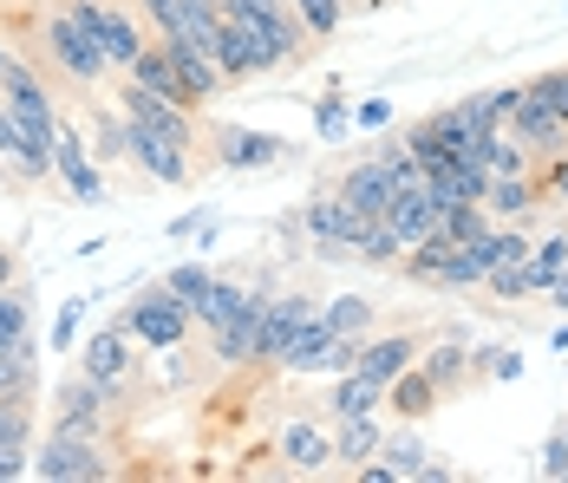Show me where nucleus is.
Segmentation results:
<instances>
[{
	"label": "nucleus",
	"mask_w": 568,
	"mask_h": 483,
	"mask_svg": "<svg viewBox=\"0 0 568 483\" xmlns=\"http://www.w3.org/2000/svg\"><path fill=\"white\" fill-rule=\"evenodd\" d=\"M118 326L138 340V346H151V353H176L183 340H190V326H196V314H190V301L176 294V288H164V281H151V288H138L131 301H124V314H118Z\"/></svg>",
	"instance_id": "obj_1"
},
{
	"label": "nucleus",
	"mask_w": 568,
	"mask_h": 483,
	"mask_svg": "<svg viewBox=\"0 0 568 483\" xmlns=\"http://www.w3.org/2000/svg\"><path fill=\"white\" fill-rule=\"evenodd\" d=\"M40 47H47V59H53L72 85H85V92H99V85L118 72L112 53H105V47H99V40L79 27L65 7H53V13H47V27H40Z\"/></svg>",
	"instance_id": "obj_2"
},
{
	"label": "nucleus",
	"mask_w": 568,
	"mask_h": 483,
	"mask_svg": "<svg viewBox=\"0 0 568 483\" xmlns=\"http://www.w3.org/2000/svg\"><path fill=\"white\" fill-rule=\"evenodd\" d=\"M0 105L20 118V131H27V144L33 151H53V138H59V105H53V92L40 85V72L33 66H7L0 72Z\"/></svg>",
	"instance_id": "obj_3"
},
{
	"label": "nucleus",
	"mask_w": 568,
	"mask_h": 483,
	"mask_svg": "<svg viewBox=\"0 0 568 483\" xmlns=\"http://www.w3.org/2000/svg\"><path fill=\"white\" fill-rule=\"evenodd\" d=\"M33 477L40 483H105L112 457L99 437H72V431H47V444L33 451Z\"/></svg>",
	"instance_id": "obj_4"
},
{
	"label": "nucleus",
	"mask_w": 568,
	"mask_h": 483,
	"mask_svg": "<svg viewBox=\"0 0 568 483\" xmlns=\"http://www.w3.org/2000/svg\"><path fill=\"white\" fill-rule=\"evenodd\" d=\"M301 229L314 235V255H321V262H346V255H359L366 215L353 210L341 190H327V197H307V203H301Z\"/></svg>",
	"instance_id": "obj_5"
},
{
	"label": "nucleus",
	"mask_w": 568,
	"mask_h": 483,
	"mask_svg": "<svg viewBox=\"0 0 568 483\" xmlns=\"http://www.w3.org/2000/svg\"><path fill=\"white\" fill-rule=\"evenodd\" d=\"M53 177L72 190V203H105V163L92 151V138L72 124V118H59V138H53Z\"/></svg>",
	"instance_id": "obj_6"
},
{
	"label": "nucleus",
	"mask_w": 568,
	"mask_h": 483,
	"mask_svg": "<svg viewBox=\"0 0 568 483\" xmlns=\"http://www.w3.org/2000/svg\"><path fill=\"white\" fill-rule=\"evenodd\" d=\"M118 399H124V385H112V379H92V373L65 379V385L53 392V405H59L53 431H72V437H99V431H105V412H112Z\"/></svg>",
	"instance_id": "obj_7"
},
{
	"label": "nucleus",
	"mask_w": 568,
	"mask_h": 483,
	"mask_svg": "<svg viewBox=\"0 0 568 483\" xmlns=\"http://www.w3.org/2000/svg\"><path fill=\"white\" fill-rule=\"evenodd\" d=\"M65 13H72V20H79V27L112 53L118 72H131V59L151 47V40H144V27H138L124 7H112V0H65Z\"/></svg>",
	"instance_id": "obj_8"
},
{
	"label": "nucleus",
	"mask_w": 568,
	"mask_h": 483,
	"mask_svg": "<svg viewBox=\"0 0 568 483\" xmlns=\"http://www.w3.org/2000/svg\"><path fill=\"white\" fill-rule=\"evenodd\" d=\"M118 111L144 118L151 131H164L176 151H190V158H196V144H203V124H196V111H190V105H171V99H158V92H144L138 79H124V85H118Z\"/></svg>",
	"instance_id": "obj_9"
},
{
	"label": "nucleus",
	"mask_w": 568,
	"mask_h": 483,
	"mask_svg": "<svg viewBox=\"0 0 568 483\" xmlns=\"http://www.w3.org/2000/svg\"><path fill=\"white\" fill-rule=\"evenodd\" d=\"M124 158L138 163L151 183H190V151H176L164 131H151L144 118L124 111Z\"/></svg>",
	"instance_id": "obj_10"
},
{
	"label": "nucleus",
	"mask_w": 568,
	"mask_h": 483,
	"mask_svg": "<svg viewBox=\"0 0 568 483\" xmlns=\"http://www.w3.org/2000/svg\"><path fill=\"white\" fill-rule=\"evenodd\" d=\"M314 321V308H307V294H268L262 301V326H255V366H282L287 340L301 333V326Z\"/></svg>",
	"instance_id": "obj_11"
},
{
	"label": "nucleus",
	"mask_w": 568,
	"mask_h": 483,
	"mask_svg": "<svg viewBox=\"0 0 568 483\" xmlns=\"http://www.w3.org/2000/svg\"><path fill=\"white\" fill-rule=\"evenodd\" d=\"M210 158L223 170H275L287 158V144L275 131H248V124H216L210 131Z\"/></svg>",
	"instance_id": "obj_12"
},
{
	"label": "nucleus",
	"mask_w": 568,
	"mask_h": 483,
	"mask_svg": "<svg viewBox=\"0 0 568 483\" xmlns=\"http://www.w3.org/2000/svg\"><path fill=\"white\" fill-rule=\"evenodd\" d=\"M504 131H510L516 144H529V151H536V163L556 158V151H568V118H562V111H549L542 99H529V85H523L516 111L504 118Z\"/></svg>",
	"instance_id": "obj_13"
},
{
	"label": "nucleus",
	"mask_w": 568,
	"mask_h": 483,
	"mask_svg": "<svg viewBox=\"0 0 568 483\" xmlns=\"http://www.w3.org/2000/svg\"><path fill=\"white\" fill-rule=\"evenodd\" d=\"M164 53H171L176 66V85H183V99H190V111H203V105H216L229 92V79H223V66L203 53V47H190V40H164Z\"/></svg>",
	"instance_id": "obj_14"
},
{
	"label": "nucleus",
	"mask_w": 568,
	"mask_h": 483,
	"mask_svg": "<svg viewBox=\"0 0 568 483\" xmlns=\"http://www.w3.org/2000/svg\"><path fill=\"white\" fill-rule=\"evenodd\" d=\"M334 190H341L346 203H353V210L366 215V222H373V215H386V203H393V163L379 158V151H373V158H359L353 163V170H346L341 183H334Z\"/></svg>",
	"instance_id": "obj_15"
},
{
	"label": "nucleus",
	"mask_w": 568,
	"mask_h": 483,
	"mask_svg": "<svg viewBox=\"0 0 568 483\" xmlns=\"http://www.w3.org/2000/svg\"><path fill=\"white\" fill-rule=\"evenodd\" d=\"M131 366H138V353H131V333L124 326H99L85 346H79V373H92V379H112V385H124L131 379Z\"/></svg>",
	"instance_id": "obj_16"
},
{
	"label": "nucleus",
	"mask_w": 568,
	"mask_h": 483,
	"mask_svg": "<svg viewBox=\"0 0 568 483\" xmlns=\"http://www.w3.org/2000/svg\"><path fill=\"white\" fill-rule=\"evenodd\" d=\"M210 59L223 66L229 85H242V79H262V53H255V33L235 20V13H223V27H216V47H210Z\"/></svg>",
	"instance_id": "obj_17"
},
{
	"label": "nucleus",
	"mask_w": 568,
	"mask_h": 483,
	"mask_svg": "<svg viewBox=\"0 0 568 483\" xmlns=\"http://www.w3.org/2000/svg\"><path fill=\"white\" fill-rule=\"evenodd\" d=\"M536 203H549V197H542V177H536V170H510V177H490V190H484V210L497 215V222H523V215L536 210Z\"/></svg>",
	"instance_id": "obj_18"
},
{
	"label": "nucleus",
	"mask_w": 568,
	"mask_h": 483,
	"mask_svg": "<svg viewBox=\"0 0 568 483\" xmlns=\"http://www.w3.org/2000/svg\"><path fill=\"white\" fill-rule=\"evenodd\" d=\"M438 215H445V210H438V197H432L425 183H398L393 203H386V222H393L405 242H425V235L438 229Z\"/></svg>",
	"instance_id": "obj_19"
},
{
	"label": "nucleus",
	"mask_w": 568,
	"mask_h": 483,
	"mask_svg": "<svg viewBox=\"0 0 568 483\" xmlns=\"http://www.w3.org/2000/svg\"><path fill=\"white\" fill-rule=\"evenodd\" d=\"M418 353H425V346H418L412 333H379V340H366V346H359V373L379 379V385H393L405 366H418Z\"/></svg>",
	"instance_id": "obj_20"
},
{
	"label": "nucleus",
	"mask_w": 568,
	"mask_h": 483,
	"mask_svg": "<svg viewBox=\"0 0 568 483\" xmlns=\"http://www.w3.org/2000/svg\"><path fill=\"white\" fill-rule=\"evenodd\" d=\"M334 340H341V333H334V326H327L321 314H314V321H307L301 333H294V340H287V353H282V373H294V379H307V373H327V353H334Z\"/></svg>",
	"instance_id": "obj_21"
},
{
	"label": "nucleus",
	"mask_w": 568,
	"mask_h": 483,
	"mask_svg": "<svg viewBox=\"0 0 568 483\" xmlns=\"http://www.w3.org/2000/svg\"><path fill=\"white\" fill-rule=\"evenodd\" d=\"M418 366H425V379L438 385V399L464 392V379H470V346H464V333L438 340V346H425V353H418Z\"/></svg>",
	"instance_id": "obj_22"
},
{
	"label": "nucleus",
	"mask_w": 568,
	"mask_h": 483,
	"mask_svg": "<svg viewBox=\"0 0 568 483\" xmlns=\"http://www.w3.org/2000/svg\"><path fill=\"white\" fill-rule=\"evenodd\" d=\"M282 464L287 471H301V477L327 471V464H334V437H327L321 425H287L282 431Z\"/></svg>",
	"instance_id": "obj_23"
},
{
	"label": "nucleus",
	"mask_w": 568,
	"mask_h": 483,
	"mask_svg": "<svg viewBox=\"0 0 568 483\" xmlns=\"http://www.w3.org/2000/svg\"><path fill=\"white\" fill-rule=\"evenodd\" d=\"M386 405H393L405 425H418V419H432V412H438V385L425 379V366H405V373L386 385Z\"/></svg>",
	"instance_id": "obj_24"
},
{
	"label": "nucleus",
	"mask_w": 568,
	"mask_h": 483,
	"mask_svg": "<svg viewBox=\"0 0 568 483\" xmlns=\"http://www.w3.org/2000/svg\"><path fill=\"white\" fill-rule=\"evenodd\" d=\"M255 294H262V288H242V281L216 274V288H210V294H203L190 314H196V326H203V333H216V326H229L242 308H248V301H255Z\"/></svg>",
	"instance_id": "obj_25"
},
{
	"label": "nucleus",
	"mask_w": 568,
	"mask_h": 483,
	"mask_svg": "<svg viewBox=\"0 0 568 483\" xmlns=\"http://www.w3.org/2000/svg\"><path fill=\"white\" fill-rule=\"evenodd\" d=\"M379 405H386V385H379V379H366L359 373V366H353V373H341V385H334V399H327V412H334V419H366V412H379Z\"/></svg>",
	"instance_id": "obj_26"
},
{
	"label": "nucleus",
	"mask_w": 568,
	"mask_h": 483,
	"mask_svg": "<svg viewBox=\"0 0 568 483\" xmlns=\"http://www.w3.org/2000/svg\"><path fill=\"white\" fill-rule=\"evenodd\" d=\"M131 79H138L144 92L171 99V105H190V99H183V85H176V66H171V53H164V40H151L144 53L131 59Z\"/></svg>",
	"instance_id": "obj_27"
},
{
	"label": "nucleus",
	"mask_w": 568,
	"mask_h": 483,
	"mask_svg": "<svg viewBox=\"0 0 568 483\" xmlns=\"http://www.w3.org/2000/svg\"><path fill=\"white\" fill-rule=\"evenodd\" d=\"M379 444H386V431L373 425V412H366V419H346V431L334 437V464L359 471L366 457H379Z\"/></svg>",
	"instance_id": "obj_28"
},
{
	"label": "nucleus",
	"mask_w": 568,
	"mask_h": 483,
	"mask_svg": "<svg viewBox=\"0 0 568 483\" xmlns=\"http://www.w3.org/2000/svg\"><path fill=\"white\" fill-rule=\"evenodd\" d=\"M405 249H412V242L398 235L386 215H373V222H366V235H359V262H366V269H398V262H405Z\"/></svg>",
	"instance_id": "obj_29"
},
{
	"label": "nucleus",
	"mask_w": 568,
	"mask_h": 483,
	"mask_svg": "<svg viewBox=\"0 0 568 483\" xmlns=\"http://www.w3.org/2000/svg\"><path fill=\"white\" fill-rule=\"evenodd\" d=\"M321 321L334 326V333H353V340H373V301H366V294H334V301L321 308Z\"/></svg>",
	"instance_id": "obj_30"
},
{
	"label": "nucleus",
	"mask_w": 568,
	"mask_h": 483,
	"mask_svg": "<svg viewBox=\"0 0 568 483\" xmlns=\"http://www.w3.org/2000/svg\"><path fill=\"white\" fill-rule=\"evenodd\" d=\"M568 269V229H556V235H542L536 249H529V288L536 294H549V281Z\"/></svg>",
	"instance_id": "obj_31"
},
{
	"label": "nucleus",
	"mask_w": 568,
	"mask_h": 483,
	"mask_svg": "<svg viewBox=\"0 0 568 483\" xmlns=\"http://www.w3.org/2000/svg\"><path fill=\"white\" fill-rule=\"evenodd\" d=\"M425 457H432V451H425V437H418V431H398V437L379 444V464H386L393 477H412V483H418V471H425Z\"/></svg>",
	"instance_id": "obj_32"
},
{
	"label": "nucleus",
	"mask_w": 568,
	"mask_h": 483,
	"mask_svg": "<svg viewBox=\"0 0 568 483\" xmlns=\"http://www.w3.org/2000/svg\"><path fill=\"white\" fill-rule=\"evenodd\" d=\"M346 131H353L346 92H321V99H314V138H321V144H346Z\"/></svg>",
	"instance_id": "obj_33"
},
{
	"label": "nucleus",
	"mask_w": 568,
	"mask_h": 483,
	"mask_svg": "<svg viewBox=\"0 0 568 483\" xmlns=\"http://www.w3.org/2000/svg\"><path fill=\"white\" fill-rule=\"evenodd\" d=\"M484 274H490V269H484V255L464 242V249H452V255H445V269H438V281H432V288H445V294H464V288H477Z\"/></svg>",
	"instance_id": "obj_34"
},
{
	"label": "nucleus",
	"mask_w": 568,
	"mask_h": 483,
	"mask_svg": "<svg viewBox=\"0 0 568 483\" xmlns=\"http://www.w3.org/2000/svg\"><path fill=\"white\" fill-rule=\"evenodd\" d=\"M294 13H301V27H307V40L321 47V40H334L346 20V0H294Z\"/></svg>",
	"instance_id": "obj_35"
},
{
	"label": "nucleus",
	"mask_w": 568,
	"mask_h": 483,
	"mask_svg": "<svg viewBox=\"0 0 568 483\" xmlns=\"http://www.w3.org/2000/svg\"><path fill=\"white\" fill-rule=\"evenodd\" d=\"M33 385H40V366H33V353H27V346H7V353H0V399H7V392L33 399Z\"/></svg>",
	"instance_id": "obj_36"
},
{
	"label": "nucleus",
	"mask_w": 568,
	"mask_h": 483,
	"mask_svg": "<svg viewBox=\"0 0 568 483\" xmlns=\"http://www.w3.org/2000/svg\"><path fill=\"white\" fill-rule=\"evenodd\" d=\"M470 379L510 385V379H523V353H516V346H477V353H470Z\"/></svg>",
	"instance_id": "obj_37"
},
{
	"label": "nucleus",
	"mask_w": 568,
	"mask_h": 483,
	"mask_svg": "<svg viewBox=\"0 0 568 483\" xmlns=\"http://www.w3.org/2000/svg\"><path fill=\"white\" fill-rule=\"evenodd\" d=\"M490 222H497V215L484 210V203H452V210L438 215V229H445L452 242H477V235H484Z\"/></svg>",
	"instance_id": "obj_38"
},
{
	"label": "nucleus",
	"mask_w": 568,
	"mask_h": 483,
	"mask_svg": "<svg viewBox=\"0 0 568 483\" xmlns=\"http://www.w3.org/2000/svg\"><path fill=\"white\" fill-rule=\"evenodd\" d=\"M0 444H33V399L20 392L0 399Z\"/></svg>",
	"instance_id": "obj_39"
},
{
	"label": "nucleus",
	"mask_w": 568,
	"mask_h": 483,
	"mask_svg": "<svg viewBox=\"0 0 568 483\" xmlns=\"http://www.w3.org/2000/svg\"><path fill=\"white\" fill-rule=\"evenodd\" d=\"M164 288H176V294H183V301L196 308V301H203V294L216 288V269H210V262H176V269L164 274Z\"/></svg>",
	"instance_id": "obj_40"
},
{
	"label": "nucleus",
	"mask_w": 568,
	"mask_h": 483,
	"mask_svg": "<svg viewBox=\"0 0 568 483\" xmlns=\"http://www.w3.org/2000/svg\"><path fill=\"white\" fill-rule=\"evenodd\" d=\"M484 288L497 294V301H529L536 288H529V262H497V269L484 274Z\"/></svg>",
	"instance_id": "obj_41"
},
{
	"label": "nucleus",
	"mask_w": 568,
	"mask_h": 483,
	"mask_svg": "<svg viewBox=\"0 0 568 483\" xmlns=\"http://www.w3.org/2000/svg\"><path fill=\"white\" fill-rule=\"evenodd\" d=\"M85 314H92V294H72V301L59 308V321H53V353H72V346H79V326H85Z\"/></svg>",
	"instance_id": "obj_42"
},
{
	"label": "nucleus",
	"mask_w": 568,
	"mask_h": 483,
	"mask_svg": "<svg viewBox=\"0 0 568 483\" xmlns=\"http://www.w3.org/2000/svg\"><path fill=\"white\" fill-rule=\"evenodd\" d=\"M85 138H92V151H99V163H112V158H124V111H99V118H92V131H85Z\"/></svg>",
	"instance_id": "obj_43"
},
{
	"label": "nucleus",
	"mask_w": 568,
	"mask_h": 483,
	"mask_svg": "<svg viewBox=\"0 0 568 483\" xmlns=\"http://www.w3.org/2000/svg\"><path fill=\"white\" fill-rule=\"evenodd\" d=\"M536 477L542 483H568V437L562 431H549V444H542V457H536Z\"/></svg>",
	"instance_id": "obj_44"
},
{
	"label": "nucleus",
	"mask_w": 568,
	"mask_h": 483,
	"mask_svg": "<svg viewBox=\"0 0 568 483\" xmlns=\"http://www.w3.org/2000/svg\"><path fill=\"white\" fill-rule=\"evenodd\" d=\"M529 99H542L549 111H562V118H568V66L542 72V79H529Z\"/></svg>",
	"instance_id": "obj_45"
},
{
	"label": "nucleus",
	"mask_w": 568,
	"mask_h": 483,
	"mask_svg": "<svg viewBox=\"0 0 568 483\" xmlns=\"http://www.w3.org/2000/svg\"><path fill=\"white\" fill-rule=\"evenodd\" d=\"M33 477V444H0V483Z\"/></svg>",
	"instance_id": "obj_46"
},
{
	"label": "nucleus",
	"mask_w": 568,
	"mask_h": 483,
	"mask_svg": "<svg viewBox=\"0 0 568 483\" xmlns=\"http://www.w3.org/2000/svg\"><path fill=\"white\" fill-rule=\"evenodd\" d=\"M393 124V99H359L353 105V131H386Z\"/></svg>",
	"instance_id": "obj_47"
},
{
	"label": "nucleus",
	"mask_w": 568,
	"mask_h": 483,
	"mask_svg": "<svg viewBox=\"0 0 568 483\" xmlns=\"http://www.w3.org/2000/svg\"><path fill=\"white\" fill-rule=\"evenodd\" d=\"M542 197H549V203H562L568 197V151L542 158Z\"/></svg>",
	"instance_id": "obj_48"
},
{
	"label": "nucleus",
	"mask_w": 568,
	"mask_h": 483,
	"mask_svg": "<svg viewBox=\"0 0 568 483\" xmlns=\"http://www.w3.org/2000/svg\"><path fill=\"white\" fill-rule=\"evenodd\" d=\"M144 13H151V27H158V40L164 33H176V0H138Z\"/></svg>",
	"instance_id": "obj_49"
},
{
	"label": "nucleus",
	"mask_w": 568,
	"mask_h": 483,
	"mask_svg": "<svg viewBox=\"0 0 568 483\" xmlns=\"http://www.w3.org/2000/svg\"><path fill=\"white\" fill-rule=\"evenodd\" d=\"M210 215H216V210H183V215H176V222H171V235H196V229H203Z\"/></svg>",
	"instance_id": "obj_50"
},
{
	"label": "nucleus",
	"mask_w": 568,
	"mask_h": 483,
	"mask_svg": "<svg viewBox=\"0 0 568 483\" xmlns=\"http://www.w3.org/2000/svg\"><path fill=\"white\" fill-rule=\"evenodd\" d=\"M457 477V471H452V464H438V457H425V471H418V483H452Z\"/></svg>",
	"instance_id": "obj_51"
},
{
	"label": "nucleus",
	"mask_w": 568,
	"mask_h": 483,
	"mask_svg": "<svg viewBox=\"0 0 568 483\" xmlns=\"http://www.w3.org/2000/svg\"><path fill=\"white\" fill-rule=\"evenodd\" d=\"M549 308H562V314H568V269L549 281Z\"/></svg>",
	"instance_id": "obj_52"
},
{
	"label": "nucleus",
	"mask_w": 568,
	"mask_h": 483,
	"mask_svg": "<svg viewBox=\"0 0 568 483\" xmlns=\"http://www.w3.org/2000/svg\"><path fill=\"white\" fill-rule=\"evenodd\" d=\"M13 281H20V269H13V249L0 242V288H13Z\"/></svg>",
	"instance_id": "obj_53"
},
{
	"label": "nucleus",
	"mask_w": 568,
	"mask_h": 483,
	"mask_svg": "<svg viewBox=\"0 0 568 483\" xmlns=\"http://www.w3.org/2000/svg\"><path fill=\"white\" fill-rule=\"evenodd\" d=\"M549 346H556V353H568V326H556V340H549Z\"/></svg>",
	"instance_id": "obj_54"
},
{
	"label": "nucleus",
	"mask_w": 568,
	"mask_h": 483,
	"mask_svg": "<svg viewBox=\"0 0 568 483\" xmlns=\"http://www.w3.org/2000/svg\"><path fill=\"white\" fill-rule=\"evenodd\" d=\"M7 66H13V53H7V40H0V72H7Z\"/></svg>",
	"instance_id": "obj_55"
},
{
	"label": "nucleus",
	"mask_w": 568,
	"mask_h": 483,
	"mask_svg": "<svg viewBox=\"0 0 568 483\" xmlns=\"http://www.w3.org/2000/svg\"><path fill=\"white\" fill-rule=\"evenodd\" d=\"M0 183H7V158H0Z\"/></svg>",
	"instance_id": "obj_56"
}]
</instances>
